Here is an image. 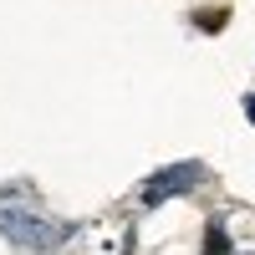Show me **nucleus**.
Segmentation results:
<instances>
[{
    "label": "nucleus",
    "mask_w": 255,
    "mask_h": 255,
    "mask_svg": "<svg viewBox=\"0 0 255 255\" xmlns=\"http://www.w3.org/2000/svg\"><path fill=\"white\" fill-rule=\"evenodd\" d=\"M245 113H250V118H255V97H250V102H245Z\"/></svg>",
    "instance_id": "obj_4"
},
{
    "label": "nucleus",
    "mask_w": 255,
    "mask_h": 255,
    "mask_svg": "<svg viewBox=\"0 0 255 255\" xmlns=\"http://www.w3.org/2000/svg\"><path fill=\"white\" fill-rule=\"evenodd\" d=\"M0 230L15 240V245H56L67 230H46L41 220H31V215H0Z\"/></svg>",
    "instance_id": "obj_1"
},
{
    "label": "nucleus",
    "mask_w": 255,
    "mask_h": 255,
    "mask_svg": "<svg viewBox=\"0 0 255 255\" xmlns=\"http://www.w3.org/2000/svg\"><path fill=\"white\" fill-rule=\"evenodd\" d=\"M225 15H230V10H199V15H194V26H204V31H220V26H225Z\"/></svg>",
    "instance_id": "obj_3"
},
{
    "label": "nucleus",
    "mask_w": 255,
    "mask_h": 255,
    "mask_svg": "<svg viewBox=\"0 0 255 255\" xmlns=\"http://www.w3.org/2000/svg\"><path fill=\"white\" fill-rule=\"evenodd\" d=\"M194 174H199V163H179V168H163V174H158L153 184L143 189V199H148V204H158L163 194H179V189H189V184H194Z\"/></svg>",
    "instance_id": "obj_2"
}]
</instances>
